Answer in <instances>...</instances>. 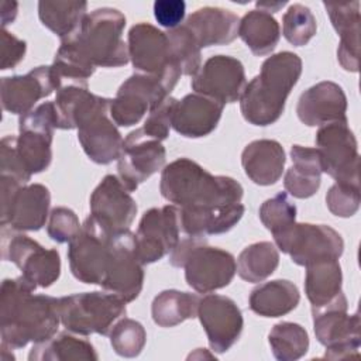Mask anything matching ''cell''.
<instances>
[{"label":"cell","mask_w":361,"mask_h":361,"mask_svg":"<svg viewBox=\"0 0 361 361\" xmlns=\"http://www.w3.org/2000/svg\"><path fill=\"white\" fill-rule=\"evenodd\" d=\"M1 226L11 231H37L49 217L51 193L45 185H23L11 176L0 175Z\"/></svg>","instance_id":"cell-7"},{"label":"cell","mask_w":361,"mask_h":361,"mask_svg":"<svg viewBox=\"0 0 361 361\" xmlns=\"http://www.w3.org/2000/svg\"><path fill=\"white\" fill-rule=\"evenodd\" d=\"M154 17L159 25L173 30L185 18L186 4L183 0H157L154 3Z\"/></svg>","instance_id":"cell-49"},{"label":"cell","mask_w":361,"mask_h":361,"mask_svg":"<svg viewBox=\"0 0 361 361\" xmlns=\"http://www.w3.org/2000/svg\"><path fill=\"white\" fill-rule=\"evenodd\" d=\"M279 265V251L271 241L247 245L237 258V274L241 279L258 283L271 276Z\"/></svg>","instance_id":"cell-36"},{"label":"cell","mask_w":361,"mask_h":361,"mask_svg":"<svg viewBox=\"0 0 361 361\" xmlns=\"http://www.w3.org/2000/svg\"><path fill=\"white\" fill-rule=\"evenodd\" d=\"M305 293L316 312L343 295V272L338 259L326 258L305 267Z\"/></svg>","instance_id":"cell-30"},{"label":"cell","mask_w":361,"mask_h":361,"mask_svg":"<svg viewBox=\"0 0 361 361\" xmlns=\"http://www.w3.org/2000/svg\"><path fill=\"white\" fill-rule=\"evenodd\" d=\"M89 93L87 80H62L56 87L54 100L56 128L73 130L75 114Z\"/></svg>","instance_id":"cell-39"},{"label":"cell","mask_w":361,"mask_h":361,"mask_svg":"<svg viewBox=\"0 0 361 361\" xmlns=\"http://www.w3.org/2000/svg\"><path fill=\"white\" fill-rule=\"evenodd\" d=\"M86 14L87 3L82 0H41L38 3L39 21L61 41L72 37L80 28Z\"/></svg>","instance_id":"cell-34"},{"label":"cell","mask_w":361,"mask_h":361,"mask_svg":"<svg viewBox=\"0 0 361 361\" xmlns=\"http://www.w3.org/2000/svg\"><path fill=\"white\" fill-rule=\"evenodd\" d=\"M347 97L343 87L334 82L323 80L305 90L296 106L298 118L307 127L347 118Z\"/></svg>","instance_id":"cell-24"},{"label":"cell","mask_w":361,"mask_h":361,"mask_svg":"<svg viewBox=\"0 0 361 361\" xmlns=\"http://www.w3.org/2000/svg\"><path fill=\"white\" fill-rule=\"evenodd\" d=\"M197 317L203 326L210 348L226 353L240 338L244 319L237 303L224 295L209 293L199 300Z\"/></svg>","instance_id":"cell-22"},{"label":"cell","mask_w":361,"mask_h":361,"mask_svg":"<svg viewBox=\"0 0 361 361\" xmlns=\"http://www.w3.org/2000/svg\"><path fill=\"white\" fill-rule=\"evenodd\" d=\"M110 344L116 354L133 358L141 354L147 343V331L144 326L128 317H121L110 331Z\"/></svg>","instance_id":"cell-42"},{"label":"cell","mask_w":361,"mask_h":361,"mask_svg":"<svg viewBox=\"0 0 361 361\" xmlns=\"http://www.w3.org/2000/svg\"><path fill=\"white\" fill-rule=\"evenodd\" d=\"M286 4V1H257V7L259 10H264L267 13H276L281 7H283Z\"/></svg>","instance_id":"cell-52"},{"label":"cell","mask_w":361,"mask_h":361,"mask_svg":"<svg viewBox=\"0 0 361 361\" xmlns=\"http://www.w3.org/2000/svg\"><path fill=\"white\" fill-rule=\"evenodd\" d=\"M176 102L178 99L166 96L162 102L152 107V110L148 113V117L144 121L142 130L148 135L157 138L161 142L166 140L169 135V128L172 127V116Z\"/></svg>","instance_id":"cell-45"},{"label":"cell","mask_w":361,"mask_h":361,"mask_svg":"<svg viewBox=\"0 0 361 361\" xmlns=\"http://www.w3.org/2000/svg\"><path fill=\"white\" fill-rule=\"evenodd\" d=\"M292 166L283 176V186L289 195L298 199L312 197L322 183V161L319 151L312 147H290Z\"/></svg>","instance_id":"cell-29"},{"label":"cell","mask_w":361,"mask_h":361,"mask_svg":"<svg viewBox=\"0 0 361 361\" xmlns=\"http://www.w3.org/2000/svg\"><path fill=\"white\" fill-rule=\"evenodd\" d=\"M55 128L54 102H44L27 114L20 116L16 152L31 176L49 168Z\"/></svg>","instance_id":"cell-10"},{"label":"cell","mask_w":361,"mask_h":361,"mask_svg":"<svg viewBox=\"0 0 361 361\" xmlns=\"http://www.w3.org/2000/svg\"><path fill=\"white\" fill-rule=\"evenodd\" d=\"M361 203L360 183L336 182L326 195L327 209L337 217L354 216Z\"/></svg>","instance_id":"cell-43"},{"label":"cell","mask_w":361,"mask_h":361,"mask_svg":"<svg viewBox=\"0 0 361 361\" xmlns=\"http://www.w3.org/2000/svg\"><path fill=\"white\" fill-rule=\"evenodd\" d=\"M126 300L103 292H82L59 298L61 324L79 336H109L113 326L126 316Z\"/></svg>","instance_id":"cell-6"},{"label":"cell","mask_w":361,"mask_h":361,"mask_svg":"<svg viewBox=\"0 0 361 361\" xmlns=\"http://www.w3.org/2000/svg\"><path fill=\"white\" fill-rule=\"evenodd\" d=\"M166 161V151L161 141L148 135L142 127L131 131L123 142L117 159V173L128 192L161 171Z\"/></svg>","instance_id":"cell-16"},{"label":"cell","mask_w":361,"mask_h":361,"mask_svg":"<svg viewBox=\"0 0 361 361\" xmlns=\"http://www.w3.org/2000/svg\"><path fill=\"white\" fill-rule=\"evenodd\" d=\"M37 289L23 275L4 279L0 290L1 345L11 350L42 343L56 334L61 324L59 298L34 295Z\"/></svg>","instance_id":"cell-1"},{"label":"cell","mask_w":361,"mask_h":361,"mask_svg":"<svg viewBox=\"0 0 361 361\" xmlns=\"http://www.w3.org/2000/svg\"><path fill=\"white\" fill-rule=\"evenodd\" d=\"M111 235L89 214L80 231L69 241L68 259L72 275L87 285H102L110 255Z\"/></svg>","instance_id":"cell-14"},{"label":"cell","mask_w":361,"mask_h":361,"mask_svg":"<svg viewBox=\"0 0 361 361\" xmlns=\"http://www.w3.org/2000/svg\"><path fill=\"white\" fill-rule=\"evenodd\" d=\"M80 227L82 224L79 223V219L72 209L58 206L49 212L47 233L51 240L59 244L69 243L80 231Z\"/></svg>","instance_id":"cell-44"},{"label":"cell","mask_w":361,"mask_h":361,"mask_svg":"<svg viewBox=\"0 0 361 361\" xmlns=\"http://www.w3.org/2000/svg\"><path fill=\"white\" fill-rule=\"evenodd\" d=\"M0 44H1L0 69L6 71V69L16 68L25 56L27 42L16 37L13 32H8L6 28H3Z\"/></svg>","instance_id":"cell-48"},{"label":"cell","mask_w":361,"mask_h":361,"mask_svg":"<svg viewBox=\"0 0 361 361\" xmlns=\"http://www.w3.org/2000/svg\"><path fill=\"white\" fill-rule=\"evenodd\" d=\"M259 220L274 237L285 233L296 223V206L286 192H278L259 207Z\"/></svg>","instance_id":"cell-40"},{"label":"cell","mask_w":361,"mask_h":361,"mask_svg":"<svg viewBox=\"0 0 361 361\" xmlns=\"http://www.w3.org/2000/svg\"><path fill=\"white\" fill-rule=\"evenodd\" d=\"M144 264L140 261L135 234L130 230L111 235L110 255L102 288L133 302L138 298L144 285Z\"/></svg>","instance_id":"cell-15"},{"label":"cell","mask_w":361,"mask_h":361,"mask_svg":"<svg viewBox=\"0 0 361 361\" xmlns=\"http://www.w3.org/2000/svg\"><path fill=\"white\" fill-rule=\"evenodd\" d=\"M240 18L223 7H200L185 23L200 48L227 45L238 37Z\"/></svg>","instance_id":"cell-26"},{"label":"cell","mask_w":361,"mask_h":361,"mask_svg":"<svg viewBox=\"0 0 361 361\" xmlns=\"http://www.w3.org/2000/svg\"><path fill=\"white\" fill-rule=\"evenodd\" d=\"M111 99L87 93L75 114L78 140L85 154L96 164L118 159L124 138L110 117Z\"/></svg>","instance_id":"cell-5"},{"label":"cell","mask_w":361,"mask_h":361,"mask_svg":"<svg viewBox=\"0 0 361 361\" xmlns=\"http://www.w3.org/2000/svg\"><path fill=\"white\" fill-rule=\"evenodd\" d=\"M286 155L276 140H255L241 152V165L245 175L259 186L276 183L285 168Z\"/></svg>","instance_id":"cell-27"},{"label":"cell","mask_w":361,"mask_h":361,"mask_svg":"<svg viewBox=\"0 0 361 361\" xmlns=\"http://www.w3.org/2000/svg\"><path fill=\"white\" fill-rule=\"evenodd\" d=\"M300 300L298 286L288 279H274L254 288L248 298L250 309L262 317H281L296 309Z\"/></svg>","instance_id":"cell-31"},{"label":"cell","mask_w":361,"mask_h":361,"mask_svg":"<svg viewBox=\"0 0 361 361\" xmlns=\"http://www.w3.org/2000/svg\"><path fill=\"white\" fill-rule=\"evenodd\" d=\"M166 96L171 94L159 79L135 72L120 85L111 99L110 117L116 126L131 127Z\"/></svg>","instance_id":"cell-19"},{"label":"cell","mask_w":361,"mask_h":361,"mask_svg":"<svg viewBox=\"0 0 361 361\" xmlns=\"http://www.w3.org/2000/svg\"><path fill=\"white\" fill-rule=\"evenodd\" d=\"M134 234L140 261L144 265L159 261L169 254L180 240L178 206L165 204L147 210Z\"/></svg>","instance_id":"cell-17"},{"label":"cell","mask_w":361,"mask_h":361,"mask_svg":"<svg viewBox=\"0 0 361 361\" xmlns=\"http://www.w3.org/2000/svg\"><path fill=\"white\" fill-rule=\"evenodd\" d=\"M180 231L188 235H213L230 231L243 217L245 207L234 203L221 207H178Z\"/></svg>","instance_id":"cell-28"},{"label":"cell","mask_w":361,"mask_h":361,"mask_svg":"<svg viewBox=\"0 0 361 361\" xmlns=\"http://www.w3.org/2000/svg\"><path fill=\"white\" fill-rule=\"evenodd\" d=\"M124 14L111 7L96 8L86 14L80 28L69 41L94 68H118L128 63V47L123 39Z\"/></svg>","instance_id":"cell-4"},{"label":"cell","mask_w":361,"mask_h":361,"mask_svg":"<svg viewBox=\"0 0 361 361\" xmlns=\"http://www.w3.org/2000/svg\"><path fill=\"white\" fill-rule=\"evenodd\" d=\"M186 283L199 293H210L226 288L237 272L231 252L202 243L190 250L183 267Z\"/></svg>","instance_id":"cell-18"},{"label":"cell","mask_w":361,"mask_h":361,"mask_svg":"<svg viewBox=\"0 0 361 361\" xmlns=\"http://www.w3.org/2000/svg\"><path fill=\"white\" fill-rule=\"evenodd\" d=\"M159 190L178 207H221L240 203L244 195L240 182L213 175L189 158H178L164 166Z\"/></svg>","instance_id":"cell-2"},{"label":"cell","mask_w":361,"mask_h":361,"mask_svg":"<svg viewBox=\"0 0 361 361\" xmlns=\"http://www.w3.org/2000/svg\"><path fill=\"white\" fill-rule=\"evenodd\" d=\"M317 31V23L309 7L295 3L290 4L282 17V34L285 39L295 45H306Z\"/></svg>","instance_id":"cell-41"},{"label":"cell","mask_w":361,"mask_h":361,"mask_svg":"<svg viewBox=\"0 0 361 361\" xmlns=\"http://www.w3.org/2000/svg\"><path fill=\"white\" fill-rule=\"evenodd\" d=\"M314 142L323 172L336 182L360 183L358 144L347 118L320 126Z\"/></svg>","instance_id":"cell-11"},{"label":"cell","mask_w":361,"mask_h":361,"mask_svg":"<svg viewBox=\"0 0 361 361\" xmlns=\"http://www.w3.org/2000/svg\"><path fill=\"white\" fill-rule=\"evenodd\" d=\"M56 90V82L51 65H41L25 75L1 78V106L6 111L24 116L38 100L51 96Z\"/></svg>","instance_id":"cell-23"},{"label":"cell","mask_w":361,"mask_h":361,"mask_svg":"<svg viewBox=\"0 0 361 361\" xmlns=\"http://www.w3.org/2000/svg\"><path fill=\"white\" fill-rule=\"evenodd\" d=\"M85 336L72 331H62L47 341L34 344L30 361H97L99 355L90 341Z\"/></svg>","instance_id":"cell-32"},{"label":"cell","mask_w":361,"mask_h":361,"mask_svg":"<svg viewBox=\"0 0 361 361\" xmlns=\"http://www.w3.org/2000/svg\"><path fill=\"white\" fill-rule=\"evenodd\" d=\"M302 75V59L282 51L268 56L259 73L245 85L240 97V110L252 126H269L279 120L286 99Z\"/></svg>","instance_id":"cell-3"},{"label":"cell","mask_w":361,"mask_h":361,"mask_svg":"<svg viewBox=\"0 0 361 361\" xmlns=\"http://www.w3.org/2000/svg\"><path fill=\"white\" fill-rule=\"evenodd\" d=\"M245 85L244 65L230 55L210 56L190 82L195 93L207 96L223 106L240 100Z\"/></svg>","instance_id":"cell-21"},{"label":"cell","mask_w":361,"mask_h":361,"mask_svg":"<svg viewBox=\"0 0 361 361\" xmlns=\"http://www.w3.org/2000/svg\"><path fill=\"white\" fill-rule=\"evenodd\" d=\"M224 106L207 96L189 93L176 102L172 116L173 130L186 138H200L213 133Z\"/></svg>","instance_id":"cell-25"},{"label":"cell","mask_w":361,"mask_h":361,"mask_svg":"<svg viewBox=\"0 0 361 361\" xmlns=\"http://www.w3.org/2000/svg\"><path fill=\"white\" fill-rule=\"evenodd\" d=\"M333 28L337 34L354 25H360V1L351 3H323Z\"/></svg>","instance_id":"cell-47"},{"label":"cell","mask_w":361,"mask_h":361,"mask_svg":"<svg viewBox=\"0 0 361 361\" xmlns=\"http://www.w3.org/2000/svg\"><path fill=\"white\" fill-rule=\"evenodd\" d=\"M1 255L37 288H48L61 275V257L55 248H44L25 234L1 230Z\"/></svg>","instance_id":"cell-12"},{"label":"cell","mask_w":361,"mask_h":361,"mask_svg":"<svg viewBox=\"0 0 361 361\" xmlns=\"http://www.w3.org/2000/svg\"><path fill=\"white\" fill-rule=\"evenodd\" d=\"M18 13V4L16 1H1V11H0V17H1V27L6 28L8 24H11Z\"/></svg>","instance_id":"cell-51"},{"label":"cell","mask_w":361,"mask_h":361,"mask_svg":"<svg viewBox=\"0 0 361 361\" xmlns=\"http://www.w3.org/2000/svg\"><path fill=\"white\" fill-rule=\"evenodd\" d=\"M0 175L11 176L23 185H27L31 175L27 172L16 152V135H6L0 142Z\"/></svg>","instance_id":"cell-46"},{"label":"cell","mask_w":361,"mask_h":361,"mask_svg":"<svg viewBox=\"0 0 361 361\" xmlns=\"http://www.w3.org/2000/svg\"><path fill=\"white\" fill-rule=\"evenodd\" d=\"M268 343L274 357L279 361L299 360L309 350L306 329L293 322L276 323L268 334Z\"/></svg>","instance_id":"cell-37"},{"label":"cell","mask_w":361,"mask_h":361,"mask_svg":"<svg viewBox=\"0 0 361 361\" xmlns=\"http://www.w3.org/2000/svg\"><path fill=\"white\" fill-rule=\"evenodd\" d=\"M172 62L185 76H195L200 69L202 55L193 34L183 25L166 31Z\"/></svg>","instance_id":"cell-38"},{"label":"cell","mask_w":361,"mask_h":361,"mask_svg":"<svg viewBox=\"0 0 361 361\" xmlns=\"http://www.w3.org/2000/svg\"><path fill=\"white\" fill-rule=\"evenodd\" d=\"M130 193L116 175H106L92 192L90 216L110 235L130 230L135 219L138 207Z\"/></svg>","instance_id":"cell-20"},{"label":"cell","mask_w":361,"mask_h":361,"mask_svg":"<svg viewBox=\"0 0 361 361\" xmlns=\"http://www.w3.org/2000/svg\"><path fill=\"white\" fill-rule=\"evenodd\" d=\"M238 37L254 55L264 56L276 48L281 38V27L272 14L255 8L240 18Z\"/></svg>","instance_id":"cell-33"},{"label":"cell","mask_w":361,"mask_h":361,"mask_svg":"<svg viewBox=\"0 0 361 361\" xmlns=\"http://www.w3.org/2000/svg\"><path fill=\"white\" fill-rule=\"evenodd\" d=\"M206 241L207 240L204 237H199V235H189L183 240H179V243L175 245V248L169 252L171 265L176 267V268H182L185 258L190 252V250L202 243H206Z\"/></svg>","instance_id":"cell-50"},{"label":"cell","mask_w":361,"mask_h":361,"mask_svg":"<svg viewBox=\"0 0 361 361\" xmlns=\"http://www.w3.org/2000/svg\"><path fill=\"white\" fill-rule=\"evenodd\" d=\"M345 295H340L330 305L312 312L313 330L320 344L326 347L324 358L341 360L358 355L361 345L360 316L347 313Z\"/></svg>","instance_id":"cell-9"},{"label":"cell","mask_w":361,"mask_h":361,"mask_svg":"<svg viewBox=\"0 0 361 361\" xmlns=\"http://www.w3.org/2000/svg\"><path fill=\"white\" fill-rule=\"evenodd\" d=\"M275 245L300 267L312 262L334 258L344 251V241L338 231L326 224L295 223L285 233L274 237Z\"/></svg>","instance_id":"cell-13"},{"label":"cell","mask_w":361,"mask_h":361,"mask_svg":"<svg viewBox=\"0 0 361 361\" xmlns=\"http://www.w3.org/2000/svg\"><path fill=\"white\" fill-rule=\"evenodd\" d=\"M127 47L135 72L159 79L171 94L182 73L172 62L166 32L149 23L134 24L128 31Z\"/></svg>","instance_id":"cell-8"},{"label":"cell","mask_w":361,"mask_h":361,"mask_svg":"<svg viewBox=\"0 0 361 361\" xmlns=\"http://www.w3.org/2000/svg\"><path fill=\"white\" fill-rule=\"evenodd\" d=\"M199 300L196 293L176 289L162 290L152 300V320L159 327H175L188 319L197 317Z\"/></svg>","instance_id":"cell-35"}]
</instances>
